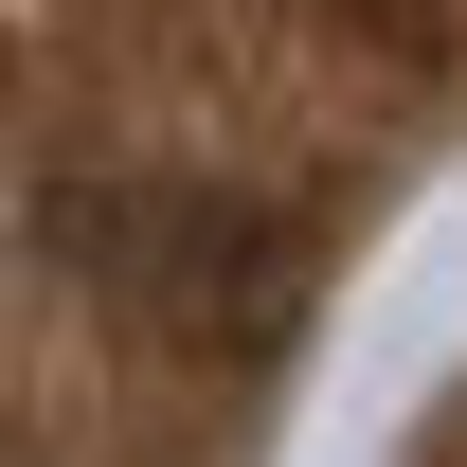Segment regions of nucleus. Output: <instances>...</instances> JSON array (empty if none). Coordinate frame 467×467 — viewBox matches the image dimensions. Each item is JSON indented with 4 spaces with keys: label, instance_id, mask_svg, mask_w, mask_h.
Segmentation results:
<instances>
[{
    "label": "nucleus",
    "instance_id": "f257e3e1",
    "mask_svg": "<svg viewBox=\"0 0 467 467\" xmlns=\"http://www.w3.org/2000/svg\"><path fill=\"white\" fill-rule=\"evenodd\" d=\"M55 252L90 270V306L162 324V342H270L306 306V234L234 180H72Z\"/></svg>",
    "mask_w": 467,
    "mask_h": 467
}]
</instances>
